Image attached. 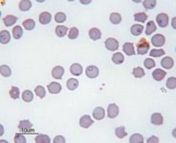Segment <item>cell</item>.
Wrapping results in <instances>:
<instances>
[{
  "mask_svg": "<svg viewBox=\"0 0 176 143\" xmlns=\"http://www.w3.org/2000/svg\"><path fill=\"white\" fill-rule=\"evenodd\" d=\"M136 48H137V52L139 55H146V53L149 51V43L146 38L140 39L137 44H136Z\"/></svg>",
  "mask_w": 176,
  "mask_h": 143,
  "instance_id": "obj_1",
  "label": "cell"
},
{
  "mask_svg": "<svg viewBox=\"0 0 176 143\" xmlns=\"http://www.w3.org/2000/svg\"><path fill=\"white\" fill-rule=\"evenodd\" d=\"M18 129L22 133H34V130L33 127V124L29 120H22L19 122Z\"/></svg>",
  "mask_w": 176,
  "mask_h": 143,
  "instance_id": "obj_2",
  "label": "cell"
},
{
  "mask_svg": "<svg viewBox=\"0 0 176 143\" xmlns=\"http://www.w3.org/2000/svg\"><path fill=\"white\" fill-rule=\"evenodd\" d=\"M151 43H152V45L155 46V47H162V46L165 45L166 38H165V37L163 34L157 33L151 38Z\"/></svg>",
  "mask_w": 176,
  "mask_h": 143,
  "instance_id": "obj_3",
  "label": "cell"
},
{
  "mask_svg": "<svg viewBox=\"0 0 176 143\" xmlns=\"http://www.w3.org/2000/svg\"><path fill=\"white\" fill-rule=\"evenodd\" d=\"M156 20H157V23L159 25L161 28H166V26L169 24V16L166 14H159L156 17Z\"/></svg>",
  "mask_w": 176,
  "mask_h": 143,
  "instance_id": "obj_4",
  "label": "cell"
},
{
  "mask_svg": "<svg viewBox=\"0 0 176 143\" xmlns=\"http://www.w3.org/2000/svg\"><path fill=\"white\" fill-rule=\"evenodd\" d=\"M105 47L109 51H116L119 49V41L115 38H107L105 40Z\"/></svg>",
  "mask_w": 176,
  "mask_h": 143,
  "instance_id": "obj_5",
  "label": "cell"
},
{
  "mask_svg": "<svg viewBox=\"0 0 176 143\" xmlns=\"http://www.w3.org/2000/svg\"><path fill=\"white\" fill-rule=\"evenodd\" d=\"M119 107L115 104V103H112L110 105H108V108H107V114H108V118H115L117 115L119 114Z\"/></svg>",
  "mask_w": 176,
  "mask_h": 143,
  "instance_id": "obj_6",
  "label": "cell"
},
{
  "mask_svg": "<svg viewBox=\"0 0 176 143\" xmlns=\"http://www.w3.org/2000/svg\"><path fill=\"white\" fill-rule=\"evenodd\" d=\"M93 123H94L93 119H92L88 114L83 115V117H82L81 119H80V125H81V127L85 128V129L89 128L91 125H93Z\"/></svg>",
  "mask_w": 176,
  "mask_h": 143,
  "instance_id": "obj_7",
  "label": "cell"
},
{
  "mask_svg": "<svg viewBox=\"0 0 176 143\" xmlns=\"http://www.w3.org/2000/svg\"><path fill=\"white\" fill-rule=\"evenodd\" d=\"M86 75L89 78H96L99 75V69L95 65L88 66L86 69Z\"/></svg>",
  "mask_w": 176,
  "mask_h": 143,
  "instance_id": "obj_8",
  "label": "cell"
},
{
  "mask_svg": "<svg viewBox=\"0 0 176 143\" xmlns=\"http://www.w3.org/2000/svg\"><path fill=\"white\" fill-rule=\"evenodd\" d=\"M122 51H124L126 53V56H128L135 55V50H134L133 43H130V42L125 43L124 46H122Z\"/></svg>",
  "mask_w": 176,
  "mask_h": 143,
  "instance_id": "obj_9",
  "label": "cell"
},
{
  "mask_svg": "<svg viewBox=\"0 0 176 143\" xmlns=\"http://www.w3.org/2000/svg\"><path fill=\"white\" fill-rule=\"evenodd\" d=\"M64 74V69L61 66H56L52 70V76L56 79H61Z\"/></svg>",
  "mask_w": 176,
  "mask_h": 143,
  "instance_id": "obj_10",
  "label": "cell"
},
{
  "mask_svg": "<svg viewBox=\"0 0 176 143\" xmlns=\"http://www.w3.org/2000/svg\"><path fill=\"white\" fill-rule=\"evenodd\" d=\"M105 115V111L102 107H97L93 111V118L97 120H102Z\"/></svg>",
  "mask_w": 176,
  "mask_h": 143,
  "instance_id": "obj_11",
  "label": "cell"
},
{
  "mask_svg": "<svg viewBox=\"0 0 176 143\" xmlns=\"http://www.w3.org/2000/svg\"><path fill=\"white\" fill-rule=\"evenodd\" d=\"M52 19V15L50 13L47 12H43L39 14V22L42 25H47L51 22Z\"/></svg>",
  "mask_w": 176,
  "mask_h": 143,
  "instance_id": "obj_12",
  "label": "cell"
},
{
  "mask_svg": "<svg viewBox=\"0 0 176 143\" xmlns=\"http://www.w3.org/2000/svg\"><path fill=\"white\" fill-rule=\"evenodd\" d=\"M47 87L50 94H53V95H57L61 91V85L58 82H51Z\"/></svg>",
  "mask_w": 176,
  "mask_h": 143,
  "instance_id": "obj_13",
  "label": "cell"
},
{
  "mask_svg": "<svg viewBox=\"0 0 176 143\" xmlns=\"http://www.w3.org/2000/svg\"><path fill=\"white\" fill-rule=\"evenodd\" d=\"M70 73L74 75H81L82 74V67L78 63H74L70 67Z\"/></svg>",
  "mask_w": 176,
  "mask_h": 143,
  "instance_id": "obj_14",
  "label": "cell"
},
{
  "mask_svg": "<svg viewBox=\"0 0 176 143\" xmlns=\"http://www.w3.org/2000/svg\"><path fill=\"white\" fill-rule=\"evenodd\" d=\"M166 75V73L162 69H156L152 73V77L156 80V81H161L162 79H164Z\"/></svg>",
  "mask_w": 176,
  "mask_h": 143,
  "instance_id": "obj_15",
  "label": "cell"
},
{
  "mask_svg": "<svg viewBox=\"0 0 176 143\" xmlns=\"http://www.w3.org/2000/svg\"><path fill=\"white\" fill-rule=\"evenodd\" d=\"M161 65L165 68V69H171L174 65V61L171 57L170 56H166L165 58L162 59L161 61Z\"/></svg>",
  "mask_w": 176,
  "mask_h": 143,
  "instance_id": "obj_16",
  "label": "cell"
},
{
  "mask_svg": "<svg viewBox=\"0 0 176 143\" xmlns=\"http://www.w3.org/2000/svg\"><path fill=\"white\" fill-rule=\"evenodd\" d=\"M151 123L153 125H157V126L162 125L163 124V117H162V114H159V113L153 114L151 115Z\"/></svg>",
  "mask_w": 176,
  "mask_h": 143,
  "instance_id": "obj_17",
  "label": "cell"
},
{
  "mask_svg": "<svg viewBox=\"0 0 176 143\" xmlns=\"http://www.w3.org/2000/svg\"><path fill=\"white\" fill-rule=\"evenodd\" d=\"M16 21H17L16 16H14V15H11V14L6 15V16L4 17V18H3V22H4L5 26H7V27L13 26L14 24H15Z\"/></svg>",
  "mask_w": 176,
  "mask_h": 143,
  "instance_id": "obj_18",
  "label": "cell"
},
{
  "mask_svg": "<svg viewBox=\"0 0 176 143\" xmlns=\"http://www.w3.org/2000/svg\"><path fill=\"white\" fill-rule=\"evenodd\" d=\"M89 37L92 40H98L102 37V33L98 28H92L89 31Z\"/></svg>",
  "mask_w": 176,
  "mask_h": 143,
  "instance_id": "obj_19",
  "label": "cell"
},
{
  "mask_svg": "<svg viewBox=\"0 0 176 143\" xmlns=\"http://www.w3.org/2000/svg\"><path fill=\"white\" fill-rule=\"evenodd\" d=\"M11 40V34L8 31H1L0 33V42L2 44H7Z\"/></svg>",
  "mask_w": 176,
  "mask_h": 143,
  "instance_id": "obj_20",
  "label": "cell"
},
{
  "mask_svg": "<svg viewBox=\"0 0 176 143\" xmlns=\"http://www.w3.org/2000/svg\"><path fill=\"white\" fill-rule=\"evenodd\" d=\"M143 30H144V26L140 25V24H134L133 26L131 27L130 29V32L133 35H140L141 33H143Z\"/></svg>",
  "mask_w": 176,
  "mask_h": 143,
  "instance_id": "obj_21",
  "label": "cell"
},
{
  "mask_svg": "<svg viewBox=\"0 0 176 143\" xmlns=\"http://www.w3.org/2000/svg\"><path fill=\"white\" fill-rule=\"evenodd\" d=\"M32 7V2L29 0H21L19 2V10L22 12H27L29 11Z\"/></svg>",
  "mask_w": 176,
  "mask_h": 143,
  "instance_id": "obj_22",
  "label": "cell"
},
{
  "mask_svg": "<svg viewBox=\"0 0 176 143\" xmlns=\"http://www.w3.org/2000/svg\"><path fill=\"white\" fill-rule=\"evenodd\" d=\"M112 61L115 64L120 65L125 61V56H122V53H121V52H116V53H114L112 56Z\"/></svg>",
  "mask_w": 176,
  "mask_h": 143,
  "instance_id": "obj_23",
  "label": "cell"
},
{
  "mask_svg": "<svg viewBox=\"0 0 176 143\" xmlns=\"http://www.w3.org/2000/svg\"><path fill=\"white\" fill-rule=\"evenodd\" d=\"M68 32V28L65 26H62V25H59V26H57L56 28V33L58 37H65V34L67 33Z\"/></svg>",
  "mask_w": 176,
  "mask_h": 143,
  "instance_id": "obj_24",
  "label": "cell"
},
{
  "mask_svg": "<svg viewBox=\"0 0 176 143\" xmlns=\"http://www.w3.org/2000/svg\"><path fill=\"white\" fill-rule=\"evenodd\" d=\"M22 26L27 31H32L34 29V27H36V22H34V20H33V19H27V20L23 21Z\"/></svg>",
  "mask_w": 176,
  "mask_h": 143,
  "instance_id": "obj_25",
  "label": "cell"
},
{
  "mask_svg": "<svg viewBox=\"0 0 176 143\" xmlns=\"http://www.w3.org/2000/svg\"><path fill=\"white\" fill-rule=\"evenodd\" d=\"M67 88L69 89L70 91H74L78 87V79L75 78H70L68 81H67Z\"/></svg>",
  "mask_w": 176,
  "mask_h": 143,
  "instance_id": "obj_26",
  "label": "cell"
},
{
  "mask_svg": "<svg viewBox=\"0 0 176 143\" xmlns=\"http://www.w3.org/2000/svg\"><path fill=\"white\" fill-rule=\"evenodd\" d=\"M130 143H143L144 142V137L141 133H134L130 137L129 139Z\"/></svg>",
  "mask_w": 176,
  "mask_h": 143,
  "instance_id": "obj_27",
  "label": "cell"
},
{
  "mask_svg": "<svg viewBox=\"0 0 176 143\" xmlns=\"http://www.w3.org/2000/svg\"><path fill=\"white\" fill-rule=\"evenodd\" d=\"M0 74H1V75L4 76V77H9V76H11V75H12V71H11V69L9 66L2 65L1 67H0Z\"/></svg>",
  "mask_w": 176,
  "mask_h": 143,
  "instance_id": "obj_28",
  "label": "cell"
},
{
  "mask_svg": "<svg viewBox=\"0 0 176 143\" xmlns=\"http://www.w3.org/2000/svg\"><path fill=\"white\" fill-rule=\"evenodd\" d=\"M109 19H110V22H111V23L117 25V24H119V23L122 21V16H121V14H118V13H113V14H110Z\"/></svg>",
  "mask_w": 176,
  "mask_h": 143,
  "instance_id": "obj_29",
  "label": "cell"
},
{
  "mask_svg": "<svg viewBox=\"0 0 176 143\" xmlns=\"http://www.w3.org/2000/svg\"><path fill=\"white\" fill-rule=\"evenodd\" d=\"M22 33H23V31H22V28H21L20 26L14 27V29H13V37L15 39H19L22 37Z\"/></svg>",
  "mask_w": 176,
  "mask_h": 143,
  "instance_id": "obj_30",
  "label": "cell"
},
{
  "mask_svg": "<svg viewBox=\"0 0 176 143\" xmlns=\"http://www.w3.org/2000/svg\"><path fill=\"white\" fill-rule=\"evenodd\" d=\"M115 135L119 138H124L127 135V133L126 132V129L124 126H121V127H118L115 129Z\"/></svg>",
  "mask_w": 176,
  "mask_h": 143,
  "instance_id": "obj_31",
  "label": "cell"
},
{
  "mask_svg": "<svg viewBox=\"0 0 176 143\" xmlns=\"http://www.w3.org/2000/svg\"><path fill=\"white\" fill-rule=\"evenodd\" d=\"M33 98H34V95L31 91L29 90H26L23 92L22 94V99L25 101V102H31L33 100Z\"/></svg>",
  "mask_w": 176,
  "mask_h": 143,
  "instance_id": "obj_32",
  "label": "cell"
},
{
  "mask_svg": "<svg viewBox=\"0 0 176 143\" xmlns=\"http://www.w3.org/2000/svg\"><path fill=\"white\" fill-rule=\"evenodd\" d=\"M156 31V26L154 21H149L146 25V34L149 35L151 34L152 33H154Z\"/></svg>",
  "mask_w": 176,
  "mask_h": 143,
  "instance_id": "obj_33",
  "label": "cell"
},
{
  "mask_svg": "<svg viewBox=\"0 0 176 143\" xmlns=\"http://www.w3.org/2000/svg\"><path fill=\"white\" fill-rule=\"evenodd\" d=\"M165 55V51L163 49H152L149 52V56L153 57H159Z\"/></svg>",
  "mask_w": 176,
  "mask_h": 143,
  "instance_id": "obj_34",
  "label": "cell"
},
{
  "mask_svg": "<svg viewBox=\"0 0 176 143\" xmlns=\"http://www.w3.org/2000/svg\"><path fill=\"white\" fill-rule=\"evenodd\" d=\"M19 89L15 87V86H13L10 90V96L13 98V99H17V98H19Z\"/></svg>",
  "mask_w": 176,
  "mask_h": 143,
  "instance_id": "obj_35",
  "label": "cell"
},
{
  "mask_svg": "<svg viewBox=\"0 0 176 143\" xmlns=\"http://www.w3.org/2000/svg\"><path fill=\"white\" fill-rule=\"evenodd\" d=\"M147 18V15L146 13H138L134 14V19L138 22H142L144 23Z\"/></svg>",
  "mask_w": 176,
  "mask_h": 143,
  "instance_id": "obj_36",
  "label": "cell"
},
{
  "mask_svg": "<svg viewBox=\"0 0 176 143\" xmlns=\"http://www.w3.org/2000/svg\"><path fill=\"white\" fill-rule=\"evenodd\" d=\"M50 137L46 135H38L36 137L37 143H50Z\"/></svg>",
  "mask_w": 176,
  "mask_h": 143,
  "instance_id": "obj_37",
  "label": "cell"
},
{
  "mask_svg": "<svg viewBox=\"0 0 176 143\" xmlns=\"http://www.w3.org/2000/svg\"><path fill=\"white\" fill-rule=\"evenodd\" d=\"M156 0H145L143 2V5L146 10H150V9H153L156 6Z\"/></svg>",
  "mask_w": 176,
  "mask_h": 143,
  "instance_id": "obj_38",
  "label": "cell"
},
{
  "mask_svg": "<svg viewBox=\"0 0 176 143\" xmlns=\"http://www.w3.org/2000/svg\"><path fill=\"white\" fill-rule=\"evenodd\" d=\"M78 37V30L76 28V27H73V28L70 29L69 33H68V37L70 39H76Z\"/></svg>",
  "mask_w": 176,
  "mask_h": 143,
  "instance_id": "obj_39",
  "label": "cell"
},
{
  "mask_svg": "<svg viewBox=\"0 0 176 143\" xmlns=\"http://www.w3.org/2000/svg\"><path fill=\"white\" fill-rule=\"evenodd\" d=\"M145 71L141 68V67H137L133 70V75L136 77V78H140V77H143L145 75Z\"/></svg>",
  "mask_w": 176,
  "mask_h": 143,
  "instance_id": "obj_40",
  "label": "cell"
},
{
  "mask_svg": "<svg viewBox=\"0 0 176 143\" xmlns=\"http://www.w3.org/2000/svg\"><path fill=\"white\" fill-rule=\"evenodd\" d=\"M34 93L37 94V95L40 98H43L45 96V89H44L42 86H38L34 89Z\"/></svg>",
  "mask_w": 176,
  "mask_h": 143,
  "instance_id": "obj_41",
  "label": "cell"
},
{
  "mask_svg": "<svg viewBox=\"0 0 176 143\" xmlns=\"http://www.w3.org/2000/svg\"><path fill=\"white\" fill-rule=\"evenodd\" d=\"M55 20L56 22L58 23H62L66 20V15L65 14L63 13H58L56 15H55Z\"/></svg>",
  "mask_w": 176,
  "mask_h": 143,
  "instance_id": "obj_42",
  "label": "cell"
},
{
  "mask_svg": "<svg viewBox=\"0 0 176 143\" xmlns=\"http://www.w3.org/2000/svg\"><path fill=\"white\" fill-rule=\"evenodd\" d=\"M166 87L170 90L172 89H175L176 88V78L175 77H170L168 79V81H166Z\"/></svg>",
  "mask_w": 176,
  "mask_h": 143,
  "instance_id": "obj_43",
  "label": "cell"
},
{
  "mask_svg": "<svg viewBox=\"0 0 176 143\" xmlns=\"http://www.w3.org/2000/svg\"><path fill=\"white\" fill-rule=\"evenodd\" d=\"M144 64H145V67L149 70V69H152L153 67H155V61L152 58H146L144 62Z\"/></svg>",
  "mask_w": 176,
  "mask_h": 143,
  "instance_id": "obj_44",
  "label": "cell"
},
{
  "mask_svg": "<svg viewBox=\"0 0 176 143\" xmlns=\"http://www.w3.org/2000/svg\"><path fill=\"white\" fill-rule=\"evenodd\" d=\"M14 142L15 143H26V138L20 135V133H16L14 137Z\"/></svg>",
  "mask_w": 176,
  "mask_h": 143,
  "instance_id": "obj_45",
  "label": "cell"
},
{
  "mask_svg": "<svg viewBox=\"0 0 176 143\" xmlns=\"http://www.w3.org/2000/svg\"><path fill=\"white\" fill-rule=\"evenodd\" d=\"M66 140L63 137H61V136H58L55 137L54 139V143H65Z\"/></svg>",
  "mask_w": 176,
  "mask_h": 143,
  "instance_id": "obj_46",
  "label": "cell"
},
{
  "mask_svg": "<svg viewBox=\"0 0 176 143\" xmlns=\"http://www.w3.org/2000/svg\"><path fill=\"white\" fill-rule=\"evenodd\" d=\"M152 142L158 143V142H159V138L156 137H149V138L147 139V143H152Z\"/></svg>",
  "mask_w": 176,
  "mask_h": 143,
  "instance_id": "obj_47",
  "label": "cell"
},
{
  "mask_svg": "<svg viewBox=\"0 0 176 143\" xmlns=\"http://www.w3.org/2000/svg\"><path fill=\"white\" fill-rule=\"evenodd\" d=\"M81 3H82V4H89V3H91V0H88V1H83V0H81Z\"/></svg>",
  "mask_w": 176,
  "mask_h": 143,
  "instance_id": "obj_48",
  "label": "cell"
}]
</instances>
